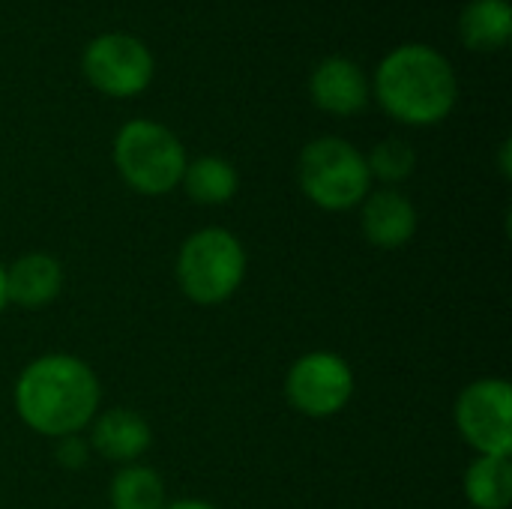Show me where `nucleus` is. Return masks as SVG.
I'll use <instances>...</instances> for the list:
<instances>
[{"label":"nucleus","mask_w":512,"mask_h":509,"mask_svg":"<svg viewBox=\"0 0 512 509\" xmlns=\"http://www.w3.org/2000/svg\"><path fill=\"white\" fill-rule=\"evenodd\" d=\"M63 288V267L48 252H27L6 267L9 303L21 309H42L57 300Z\"/></svg>","instance_id":"f8f14e48"},{"label":"nucleus","mask_w":512,"mask_h":509,"mask_svg":"<svg viewBox=\"0 0 512 509\" xmlns=\"http://www.w3.org/2000/svg\"><path fill=\"white\" fill-rule=\"evenodd\" d=\"M417 225L420 219L414 201L393 186L369 192L360 204V231L375 249L393 252L408 246L417 234Z\"/></svg>","instance_id":"1a4fd4ad"},{"label":"nucleus","mask_w":512,"mask_h":509,"mask_svg":"<svg viewBox=\"0 0 512 509\" xmlns=\"http://www.w3.org/2000/svg\"><path fill=\"white\" fill-rule=\"evenodd\" d=\"M15 411L42 438L81 435L99 414L96 372L75 354H42L27 363L12 390Z\"/></svg>","instance_id":"f257e3e1"},{"label":"nucleus","mask_w":512,"mask_h":509,"mask_svg":"<svg viewBox=\"0 0 512 509\" xmlns=\"http://www.w3.org/2000/svg\"><path fill=\"white\" fill-rule=\"evenodd\" d=\"M186 150L180 138L156 120H129L114 138V165L129 189L138 195H168L180 186L186 171Z\"/></svg>","instance_id":"39448f33"},{"label":"nucleus","mask_w":512,"mask_h":509,"mask_svg":"<svg viewBox=\"0 0 512 509\" xmlns=\"http://www.w3.org/2000/svg\"><path fill=\"white\" fill-rule=\"evenodd\" d=\"M246 249L228 228L210 225L189 234L177 252V285L198 306H219L231 300L246 279Z\"/></svg>","instance_id":"7ed1b4c3"},{"label":"nucleus","mask_w":512,"mask_h":509,"mask_svg":"<svg viewBox=\"0 0 512 509\" xmlns=\"http://www.w3.org/2000/svg\"><path fill=\"white\" fill-rule=\"evenodd\" d=\"M465 498L474 509H507L512 501L510 456H477L462 480Z\"/></svg>","instance_id":"2eb2a0df"},{"label":"nucleus","mask_w":512,"mask_h":509,"mask_svg":"<svg viewBox=\"0 0 512 509\" xmlns=\"http://www.w3.org/2000/svg\"><path fill=\"white\" fill-rule=\"evenodd\" d=\"M54 459L60 468L66 471H81L90 462V444L81 435H69V438H57V450Z\"/></svg>","instance_id":"a211bd4d"},{"label":"nucleus","mask_w":512,"mask_h":509,"mask_svg":"<svg viewBox=\"0 0 512 509\" xmlns=\"http://www.w3.org/2000/svg\"><path fill=\"white\" fill-rule=\"evenodd\" d=\"M381 108L405 126H435L450 117L459 87L450 60L429 45L390 51L375 72Z\"/></svg>","instance_id":"f03ea898"},{"label":"nucleus","mask_w":512,"mask_h":509,"mask_svg":"<svg viewBox=\"0 0 512 509\" xmlns=\"http://www.w3.org/2000/svg\"><path fill=\"white\" fill-rule=\"evenodd\" d=\"M180 186L186 189V195L201 204V207H222L228 204L237 189H240V177L237 168L222 159V156H201L186 162L183 180Z\"/></svg>","instance_id":"4468645a"},{"label":"nucleus","mask_w":512,"mask_h":509,"mask_svg":"<svg viewBox=\"0 0 512 509\" xmlns=\"http://www.w3.org/2000/svg\"><path fill=\"white\" fill-rule=\"evenodd\" d=\"M510 171V141H504V144H501V174L510 177Z\"/></svg>","instance_id":"412c9836"},{"label":"nucleus","mask_w":512,"mask_h":509,"mask_svg":"<svg viewBox=\"0 0 512 509\" xmlns=\"http://www.w3.org/2000/svg\"><path fill=\"white\" fill-rule=\"evenodd\" d=\"M297 183L303 195L327 213L354 210L372 192L366 156L351 141L333 135L315 138L303 147L297 159Z\"/></svg>","instance_id":"20e7f679"},{"label":"nucleus","mask_w":512,"mask_h":509,"mask_svg":"<svg viewBox=\"0 0 512 509\" xmlns=\"http://www.w3.org/2000/svg\"><path fill=\"white\" fill-rule=\"evenodd\" d=\"M312 102L336 117L360 114L369 102V78L348 57H327L312 69L309 78Z\"/></svg>","instance_id":"9b49d317"},{"label":"nucleus","mask_w":512,"mask_h":509,"mask_svg":"<svg viewBox=\"0 0 512 509\" xmlns=\"http://www.w3.org/2000/svg\"><path fill=\"white\" fill-rule=\"evenodd\" d=\"M369 174L372 180H381L387 186H396L402 180H408L417 168V150L405 141V138H384L372 147V153L366 156Z\"/></svg>","instance_id":"f3484780"},{"label":"nucleus","mask_w":512,"mask_h":509,"mask_svg":"<svg viewBox=\"0 0 512 509\" xmlns=\"http://www.w3.org/2000/svg\"><path fill=\"white\" fill-rule=\"evenodd\" d=\"M462 441L477 456L512 453V387L507 378H480L468 384L453 408Z\"/></svg>","instance_id":"0eeeda50"},{"label":"nucleus","mask_w":512,"mask_h":509,"mask_svg":"<svg viewBox=\"0 0 512 509\" xmlns=\"http://www.w3.org/2000/svg\"><path fill=\"white\" fill-rule=\"evenodd\" d=\"M81 69L99 93L129 99L153 81V54L129 33H102L84 48Z\"/></svg>","instance_id":"6e6552de"},{"label":"nucleus","mask_w":512,"mask_h":509,"mask_svg":"<svg viewBox=\"0 0 512 509\" xmlns=\"http://www.w3.org/2000/svg\"><path fill=\"white\" fill-rule=\"evenodd\" d=\"M165 509H216L207 501H198V498H183V501H174V504H165Z\"/></svg>","instance_id":"6ab92c4d"},{"label":"nucleus","mask_w":512,"mask_h":509,"mask_svg":"<svg viewBox=\"0 0 512 509\" xmlns=\"http://www.w3.org/2000/svg\"><path fill=\"white\" fill-rule=\"evenodd\" d=\"M111 509H165V483L147 465H123L108 489Z\"/></svg>","instance_id":"dca6fc26"},{"label":"nucleus","mask_w":512,"mask_h":509,"mask_svg":"<svg viewBox=\"0 0 512 509\" xmlns=\"http://www.w3.org/2000/svg\"><path fill=\"white\" fill-rule=\"evenodd\" d=\"M9 306V291H6V267L0 264V315Z\"/></svg>","instance_id":"aec40b11"},{"label":"nucleus","mask_w":512,"mask_h":509,"mask_svg":"<svg viewBox=\"0 0 512 509\" xmlns=\"http://www.w3.org/2000/svg\"><path fill=\"white\" fill-rule=\"evenodd\" d=\"M462 42L474 51H498L512 36V6L507 0H471L459 18Z\"/></svg>","instance_id":"ddd939ff"},{"label":"nucleus","mask_w":512,"mask_h":509,"mask_svg":"<svg viewBox=\"0 0 512 509\" xmlns=\"http://www.w3.org/2000/svg\"><path fill=\"white\" fill-rule=\"evenodd\" d=\"M90 453L114 465H135L153 444L150 423L129 408H108L90 423Z\"/></svg>","instance_id":"9d476101"},{"label":"nucleus","mask_w":512,"mask_h":509,"mask_svg":"<svg viewBox=\"0 0 512 509\" xmlns=\"http://www.w3.org/2000/svg\"><path fill=\"white\" fill-rule=\"evenodd\" d=\"M351 396L354 369L336 351H309L297 357L285 375L288 405L309 420H327L342 414Z\"/></svg>","instance_id":"423d86ee"}]
</instances>
